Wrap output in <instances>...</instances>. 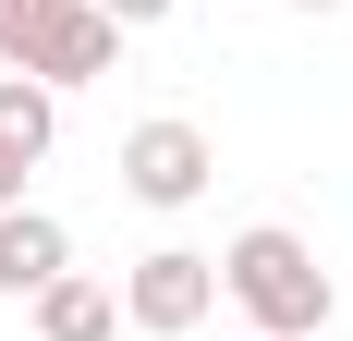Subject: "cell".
<instances>
[{
	"label": "cell",
	"mask_w": 353,
	"mask_h": 341,
	"mask_svg": "<svg viewBox=\"0 0 353 341\" xmlns=\"http://www.w3.org/2000/svg\"><path fill=\"white\" fill-rule=\"evenodd\" d=\"M219 293L244 305L256 341H329V269H317V244L292 232V220H256V232L219 244Z\"/></svg>",
	"instance_id": "1"
},
{
	"label": "cell",
	"mask_w": 353,
	"mask_h": 341,
	"mask_svg": "<svg viewBox=\"0 0 353 341\" xmlns=\"http://www.w3.org/2000/svg\"><path fill=\"white\" fill-rule=\"evenodd\" d=\"M12 73H37L49 98L61 86H98V73H122V25H110L98 0H37L25 25H12V49H0Z\"/></svg>",
	"instance_id": "2"
},
{
	"label": "cell",
	"mask_w": 353,
	"mask_h": 341,
	"mask_svg": "<svg viewBox=\"0 0 353 341\" xmlns=\"http://www.w3.org/2000/svg\"><path fill=\"white\" fill-rule=\"evenodd\" d=\"M219 317V256H195V244H159V256H134L122 269V329L146 341H183Z\"/></svg>",
	"instance_id": "3"
},
{
	"label": "cell",
	"mask_w": 353,
	"mask_h": 341,
	"mask_svg": "<svg viewBox=\"0 0 353 341\" xmlns=\"http://www.w3.org/2000/svg\"><path fill=\"white\" fill-rule=\"evenodd\" d=\"M208 183H219V146L195 135L183 110H159V122L122 135V195H134V207H195Z\"/></svg>",
	"instance_id": "4"
},
{
	"label": "cell",
	"mask_w": 353,
	"mask_h": 341,
	"mask_svg": "<svg viewBox=\"0 0 353 341\" xmlns=\"http://www.w3.org/2000/svg\"><path fill=\"white\" fill-rule=\"evenodd\" d=\"M61 269H73V232H61V220H49V207H0V293L37 305Z\"/></svg>",
	"instance_id": "5"
},
{
	"label": "cell",
	"mask_w": 353,
	"mask_h": 341,
	"mask_svg": "<svg viewBox=\"0 0 353 341\" xmlns=\"http://www.w3.org/2000/svg\"><path fill=\"white\" fill-rule=\"evenodd\" d=\"M37 341H122V293L85 269H61L49 293H37Z\"/></svg>",
	"instance_id": "6"
},
{
	"label": "cell",
	"mask_w": 353,
	"mask_h": 341,
	"mask_svg": "<svg viewBox=\"0 0 353 341\" xmlns=\"http://www.w3.org/2000/svg\"><path fill=\"white\" fill-rule=\"evenodd\" d=\"M49 135H61V98H49L37 73H0V159L37 170V159H49Z\"/></svg>",
	"instance_id": "7"
},
{
	"label": "cell",
	"mask_w": 353,
	"mask_h": 341,
	"mask_svg": "<svg viewBox=\"0 0 353 341\" xmlns=\"http://www.w3.org/2000/svg\"><path fill=\"white\" fill-rule=\"evenodd\" d=\"M98 12H110V25H122V37H146V25H171L183 0H98Z\"/></svg>",
	"instance_id": "8"
},
{
	"label": "cell",
	"mask_w": 353,
	"mask_h": 341,
	"mask_svg": "<svg viewBox=\"0 0 353 341\" xmlns=\"http://www.w3.org/2000/svg\"><path fill=\"white\" fill-rule=\"evenodd\" d=\"M25 12H37V0H0V49H12V25H25Z\"/></svg>",
	"instance_id": "9"
},
{
	"label": "cell",
	"mask_w": 353,
	"mask_h": 341,
	"mask_svg": "<svg viewBox=\"0 0 353 341\" xmlns=\"http://www.w3.org/2000/svg\"><path fill=\"white\" fill-rule=\"evenodd\" d=\"M0 207H25V170H12V159H0Z\"/></svg>",
	"instance_id": "10"
},
{
	"label": "cell",
	"mask_w": 353,
	"mask_h": 341,
	"mask_svg": "<svg viewBox=\"0 0 353 341\" xmlns=\"http://www.w3.org/2000/svg\"><path fill=\"white\" fill-rule=\"evenodd\" d=\"M305 12H329V0H305Z\"/></svg>",
	"instance_id": "11"
}]
</instances>
